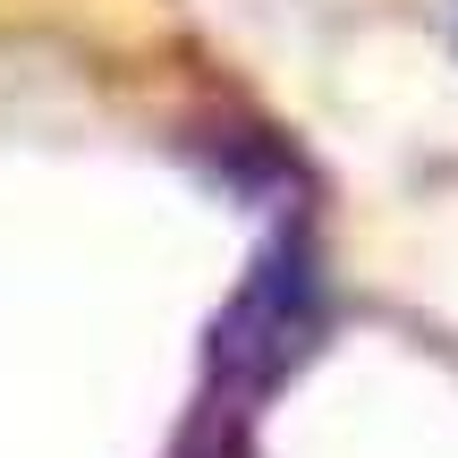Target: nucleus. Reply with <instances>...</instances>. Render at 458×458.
Masks as SVG:
<instances>
[{
  "instance_id": "1",
  "label": "nucleus",
  "mask_w": 458,
  "mask_h": 458,
  "mask_svg": "<svg viewBox=\"0 0 458 458\" xmlns=\"http://www.w3.org/2000/svg\"><path fill=\"white\" fill-rule=\"evenodd\" d=\"M306 331H314V255H306V238L289 229V238L255 263V280L238 289V306L221 314V331H213V382H221V391H263V382L306 348Z\"/></svg>"
}]
</instances>
